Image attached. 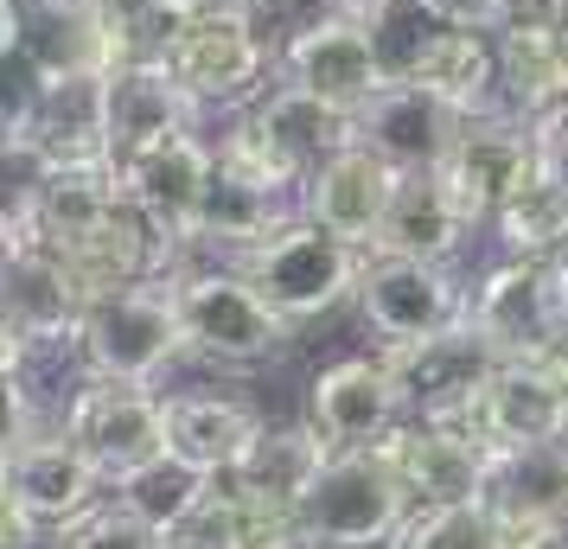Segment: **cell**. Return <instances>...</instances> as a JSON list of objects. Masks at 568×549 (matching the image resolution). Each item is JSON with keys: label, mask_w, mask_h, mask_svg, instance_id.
I'll use <instances>...</instances> for the list:
<instances>
[{"label": "cell", "mask_w": 568, "mask_h": 549, "mask_svg": "<svg viewBox=\"0 0 568 549\" xmlns=\"http://www.w3.org/2000/svg\"><path fill=\"white\" fill-rule=\"evenodd\" d=\"M154 52L173 64V78L192 90L199 109H250L268 90V32H262L250 0H224L205 13L166 20V32L154 39Z\"/></svg>", "instance_id": "cell-1"}, {"label": "cell", "mask_w": 568, "mask_h": 549, "mask_svg": "<svg viewBox=\"0 0 568 549\" xmlns=\"http://www.w3.org/2000/svg\"><path fill=\"white\" fill-rule=\"evenodd\" d=\"M415 511V492L384 447H333L313 492L301 498V530L313 549H377L396 543Z\"/></svg>", "instance_id": "cell-2"}, {"label": "cell", "mask_w": 568, "mask_h": 549, "mask_svg": "<svg viewBox=\"0 0 568 549\" xmlns=\"http://www.w3.org/2000/svg\"><path fill=\"white\" fill-rule=\"evenodd\" d=\"M364 262H371V250L345 243L338 231L313 224V217H287L275 236H262L256 250H243L236 268L256 282V294L275 314L301 326V319L333 314L345 294H358Z\"/></svg>", "instance_id": "cell-3"}, {"label": "cell", "mask_w": 568, "mask_h": 549, "mask_svg": "<svg viewBox=\"0 0 568 549\" xmlns=\"http://www.w3.org/2000/svg\"><path fill=\"white\" fill-rule=\"evenodd\" d=\"M83 365L103 384H154L160 370L185 352V319H180V294L173 275L166 282H134L122 294H103L83 307L78 326Z\"/></svg>", "instance_id": "cell-4"}, {"label": "cell", "mask_w": 568, "mask_h": 549, "mask_svg": "<svg viewBox=\"0 0 568 549\" xmlns=\"http://www.w3.org/2000/svg\"><path fill=\"white\" fill-rule=\"evenodd\" d=\"M466 319L498 358H556L568 345V256H505L466 294Z\"/></svg>", "instance_id": "cell-5"}, {"label": "cell", "mask_w": 568, "mask_h": 549, "mask_svg": "<svg viewBox=\"0 0 568 549\" xmlns=\"http://www.w3.org/2000/svg\"><path fill=\"white\" fill-rule=\"evenodd\" d=\"M166 275L180 294L185 345L217 365H262L294 333V319L275 314L243 268H166Z\"/></svg>", "instance_id": "cell-6"}, {"label": "cell", "mask_w": 568, "mask_h": 549, "mask_svg": "<svg viewBox=\"0 0 568 549\" xmlns=\"http://www.w3.org/2000/svg\"><path fill=\"white\" fill-rule=\"evenodd\" d=\"M537 160H542L537 122H524L511 109H491V115H466L435 173L454 192V205L466 211V224L479 231V224L498 217V205L511 199L517 185L537 173Z\"/></svg>", "instance_id": "cell-7"}, {"label": "cell", "mask_w": 568, "mask_h": 549, "mask_svg": "<svg viewBox=\"0 0 568 549\" xmlns=\"http://www.w3.org/2000/svg\"><path fill=\"white\" fill-rule=\"evenodd\" d=\"M282 78L301 83V90H313V96H326V103L352 109L358 115L389 78L384 52H377V32H371V20H358V13H313V20H301V27L282 39Z\"/></svg>", "instance_id": "cell-8"}, {"label": "cell", "mask_w": 568, "mask_h": 549, "mask_svg": "<svg viewBox=\"0 0 568 549\" xmlns=\"http://www.w3.org/2000/svg\"><path fill=\"white\" fill-rule=\"evenodd\" d=\"M358 314L377 333V345H415L435 339L466 319V294L447 275V262H415V256H371L358 282Z\"/></svg>", "instance_id": "cell-9"}, {"label": "cell", "mask_w": 568, "mask_h": 549, "mask_svg": "<svg viewBox=\"0 0 568 549\" xmlns=\"http://www.w3.org/2000/svg\"><path fill=\"white\" fill-rule=\"evenodd\" d=\"M384 358H389V370L403 377L409 416H422V421H473V409H479V396H486V384H491V370L505 365V358L479 339L473 319L447 326L435 339L389 345Z\"/></svg>", "instance_id": "cell-10"}, {"label": "cell", "mask_w": 568, "mask_h": 549, "mask_svg": "<svg viewBox=\"0 0 568 549\" xmlns=\"http://www.w3.org/2000/svg\"><path fill=\"white\" fill-rule=\"evenodd\" d=\"M122 173V192L134 199V211L166 236V250L180 256L192 231H199V211H205V192L217 180V141H205L199 129L173 134V141H160L148 154H134L129 166H115Z\"/></svg>", "instance_id": "cell-11"}, {"label": "cell", "mask_w": 568, "mask_h": 549, "mask_svg": "<svg viewBox=\"0 0 568 549\" xmlns=\"http://www.w3.org/2000/svg\"><path fill=\"white\" fill-rule=\"evenodd\" d=\"M498 96L537 129L568 109V7L524 0L511 27H498Z\"/></svg>", "instance_id": "cell-12"}, {"label": "cell", "mask_w": 568, "mask_h": 549, "mask_svg": "<svg viewBox=\"0 0 568 549\" xmlns=\"http://www.w3.org/2000/svg\"><path fill=\"white\" fill-rule=\"evenodd\" d=\"M205 109L192 103V90L173 78V64L160 52H141L109 71V103H103V134H109V166H129L173 134L199 129Z\"/></svg>", "instance_id": "cell-13"}, {"label": "cell", "mask_w": 568, "mask_h": 549, "mask_svg": "<svg viewBox=\"0 0 568 549\" xmlns=\"http://www.w3.org/2000/svg\"><path fill=\"white\" fill-rule=\"evenodd\" d=\"M64 435L109 472V486L122 472L148 467L154 454H166V396H154L148 384H90L64 416Z\"/></svg>", "instance_id": "cell-14"}, {"label": "cell", "mask_w": 568, "mask_h": 549, "mask_svg": "<svg viewBox=\"0 0 568 549\" xmlns=\"http://www.w3.org/2000/svg\"><path fill=\"white\" fill-rule=\"evenodd\" d=\"M307 409L333 447H384L409 421V396L389 358H338L313 377Z\"/></svg>", "instance_id": "cell-15"}, {"label": "cell", "mask_w": 568, "mask_h": 549, "mask_svg": "<svg viewBox=\"0 0 568 549\" xmlns=\"http://www.w3.org/2000/svg\"><path fill=\"white\" fill-rule=\"evenodd\" d=\"M486 447L568 441V384L549 358H505L466 421Z\"/></svg>", "instance_id": "cell-16"}, {"label": "cell", "mask_w": 568, "mask_h": 549, "mask_svg": "<svg viewBox=\"0 0 568 549\" xmlns=\"http://www.w3.org/2000/svg\"><path fill=\"white\" fill-rule=\"evenodd\" d=\"M103 486H109V472L97 467L64 428L7 447V492L20 498L45 530H64V523H78L83 511H97V505H103Z\"/></svg>", "instance_id": "cell-17"}, {"label": "cell", "mask_w": 568, "mask_h": 549, "mask_svg": "<svg viewBox=\"0 0 568 549\" xmlns=\"http://www.w3.org/2000/svg\"><path fill=\"white\" fill-rule=\"evenodd\" d=\"M243 115H250V129L268 141V154L282 160L301 185H307L333 154H345V148L358 141V115H352V109L326 103V96H313V90H301V83H287V78L268 83Z\"/></svg>", "instance_id": "cell-18"}, {"label": "cell", "mask_w": 568, "mask_h": 549, "mask_svg": "<svg viewBox=\"0 0 568 549\" xmlns=\"http://www.w3.org/2000/svg\"><path fill=\"white\" fill-rule=\"evenodd\" d=\"M460 122H466V115L440 103L428 83L396 78V83H384V90L358 109V141L371 148V154H384L396 173H428V166L447 160Z\"/></svg>", "instance_id": "cell-19"}, {"label": "cell", "mask_w": 568, "mask_h": 549, "mask_svg": "<svg viewBox=\"0 0 568 549\" xmlns=\"http://www.w3.org/2000/svg\"><path fill=\"white\" fill-rule=\"evenodd\" d=\"M384 454L396 460L403 486L415 492V505H460V498L486 492V460L491 447L466 428V421H422L409 416L384 441Z\"/></svg>", "instance_id": "cell-20"}, {"label": "cell", "mask_w": 568, "mask_h": 549, "mask_svg": "<svg viewBox=\"0 0 568 549\" xmlns=\"http://www.w3.org/2000/svg\"><path fill=\"white\" fill-rule=\"evenodd\" d=\"M396 180H403V173H396L384 154H371L364 141H352L345 154H333L307 180V192H301V217H313V224L338 231L345 243L371 250V236H377L389 199H396Z\"/></svg>", "instance_id": "cell-21"}, {"label": "cell", "mask_w": 568, "mask_h": 549, "mask_svg": "<svg viewBox=\"0 0 568 549\" xmlns=\"http://www.w3.org/2000/svg\"><path fill=\"white\" fill-rule=\"evenodd\" d=\"M166 543L173 549H313L294 505L256 498V492H243V486H231V479H217L211 498Z\"/></svg>", "instance_id": "cell-22"}, {"label": "cell", "mask_w": 568, "mask_h": 549, "mask_svg": "<svg viewBox=\"0 0 568 549\" xmlns=\"http://www.w3.org/2000/svg\"><path fill=\"white\" fill-rule=\"evenodd\" d=\"M268 421L231 390H173L166 396V447L185 454L192 467L205 472H236L243 467V454L256 447V435Z\"/></svg>", "instance_id": "cell-23"}, {"label": "cell", "mask_w": 568, "mask_h": 549, "mask_svg": "<svg viewBox=\"0 0 568 549\" xmlns=\"http://www.w3.org/2000/svg\"><path fill=\"white\" fill-rule=\"evenodd\" d=\"M466 211L454 205V192L440 185V173H403L396 199H389L384 224L371 236V256H415V262H447L466 243Z\"/></svg>", "instance_id": "cell-24"}, {"label": "cell", "mask_w": 568, "mask_h": 549, "mask_svg": "<svg viewBox=\"0 0 568 549\" xmlns=\"http://www.w3.org/2000/svg\"><path fill=\"white\" fill-rule=\"evenodd\" d=\"M83 288L45 243H13L7 250V339H45V333H78Z\"/></svg>", "instance_id": "cell-25"}, {"label": "cell", "mask_w": 568, "mask_h": 549, "mask_svg": "<svg viewBox=\"0 0 568 549\" xmlns=\"http://www.w3.org/2000/svg\"><path fill=\"white\" fill-rule=\"evenodd\" d=\"M409 83H428L447 109L460 115H491L505 109L498 96V32H479V27H447L428 45V58L415 64Z\"/></svg>", "instance_id": "cell-26"}, {"label": "cell", "mask_w": 568, "mask_h": 549, "mask_svg": "<svg viewBox=\"0 0 568 549\" xmlns=\"http://www.w3.org/2000/svg\"><path fill=\"white\" fill-rule=\"evenodd\" d=\"M326 460H333V441L313 421H294V428H262L256 447L243 454V467L224 472V479L243 486V492L275 498V505H294L301 511V498L313 492V479H320Z\"/></svg>", "instance_id": "cell-27"}, {"label": "cell", "mask_w": 568, "mask_h": 549, "mask_svg": "<svg viewBox=\"0 0 568 549\" xmlns=\"http://www.w3.org/2000/svg\"><path fill=\"white\" fill-rule=\"evenodd\" d=\"M491 511H530V518H568V441L491 447L486 492Z\"/></svg>", "instance_id": "cell-28"}, {"label": "cell", "mask_w": 568, "mask_h": 549, "mask_svg": "<svg viewBox=\"0 0 568 549\" xmlns=\"http://www.w3.org/2000/svg\"><path fill=\"white\" fill-rule=\"evenodd\" d=\"M491 231L505 256H568V180L549 160H537V173L498 205Z\"/></svg>", "instance_id": "cell-29"}, {"label": "cell", "mask_w": 568, "mask_h": 549, "mask_svg": "<svg viewBox=\"0 0 568 549\" xmlns=\"http://www.w3.org/2000/svg\"><path fill=\"white\" fill-rule=\"evenodd\" d=\"M211 486H217V472H205V467H192L185 454H154L148 467H134V472H122L115 479V505H129L141 523H154V530H180L199 505L211 498Z\"/></svg>", "instance_id": "cell-30"}, {"label": "cell", "mask_w": 568, "mask_h": 549, "mask_svg": "<svg viewBox=\"0 0 568 549\" xmlns=\"http://www.w3.org/2000/svg\"><path fill=\"white\" fill-rule=\"evenodd\" d=\"M447 27H454V20L440 13L435 0H389V7L371 13V32H377V52H384L389 78H415V64L428 58V45H435Z\"/></svg>", "instance_id": "cell-31"}, {"label": "cell", "mask_w": 568, "mask_h": 549, "mask_svg": "<svg viewBox=\"0 0 568 549\" xmlns=\"http://www.w3.org/2000/svg\"><path fill=\"white\" fill-rule=\"evenodd\" d=\"M389 549H491V505L460 498V505H415L403 537Z\"/></svg>", "instance_id": "cell-32"}, {"label": "cell", "mask_w": 568, "mask_h": 549, "mask_svg": "<svg viewBox=\"0 0 568 549\" xmlns=\"http://www.w3.org/2000/svg\"><path fill=\"white\" fill-rule=\"evenodd\" d=\"M58 549H173V543H166V530L134 518L129 505H97L78 523H64Z\"/></svg>", "instance_id": "cell-33"}, {"label": "cell", "mask_w": 568, "mask_h": 549, "mask_svg": "<svg viewBox=\"0 0 568 549\" xmlns=\"http://www.w3.org/2000/svg\"><path fill=\"white\" fill-rule=\"evenodd\" d=\"M568 518H530V511H491V549H556Z\"/></svg>", "instance_id": "cell-34"}, {"label": "cell", "mask_w": 568, "mask_h": 549, "mask_svg": "<svg viewBox=\"0 0 568 549\" xmlns=\"http://www.w3.org/2000/svg\"><path fill=\"white\" fill-rule=\"evenodd\" d=\"M435 7L454 20V27H479V32L511 27L517 13H524V0H435Z\"/></svg>", "instance_id": "cell-35"}, {"label": "cell", "mask_w": 568, "mask_h": 549, "mask_svg": "<svg viewBox=\"0 0 568 549\" xmlns=\"http://www.w3.org/2000/svg\"><path fill=\"white\" fill-rule=\"evenodd\" d=\"M39 530H45V523L7 492V518H0V537H7V543H0V549H39Z\"/></svg>", "instance_id": "cell-36"}, {"label": "cell", "mask_w": 568, "mask_h": 549, "mask_svg": "<svg viewBox=\"0 0 568 549\" xmlns=\"http://www.w3.org/2000/svg\"><path fill=\"white\" fill-rule=\"evenodd\" d=\"M537 141H542V160H549V166H556V173L568 180V109H562V115H549V122H542V129H537Z\"/></svg>", "instance_id": "cell-37"}, {"label": "cell", "mask_w": 568, "mask_h": 549, "mask_svg": "<svg viewBox=\"0 0 568 549\" xmlns=\"http://www.w3.org/2000/svg\"><path fill=\"white\" fill-rule=\"evenodd\" d=\"M160 20H185V13H205V7H224V0H148Z\"/></svg>", "instance_id": "cell-38"}, {"label": "cell", "mask_w": 568, "mask_h": 549, "mask_svg": "<svg viewBox=\"0 0 568 549\" xmlns=\"http://www.w3.org/2000/svg\"><path fill=\"white\" fill-rule=\"evenodd\" d=\"M313 7H326V13H358V20H371L377 7H389V0H313Z\"/></svg>", "instance_id": "cell-39"}, {"label": "cell", "mask_w": 568, "mask_h": 549, "mask_svg": "<svg viewBox=\"0 0 568 549\" xmlns=\"http://www.w3.org/2000/svg\"><path fill=\"white\" fill-rule=\"evenodd\" d=\"M556 549H568V537H562V543H556Z\"/></svg>", "instance_id": "cell-40"}, {"label": "cell", "mask_w": 568, "mask_h": 549, "mask_svg": "<svg viewBox=\"0 0 568 549\" xmlns=\"http://www.w3.org/2000/svg\"><path fill=\"white\" fill-rule=\"evenodd\" d=\"M556 7H568V0H556Z\"/></svg>", "instance_id": "cell-41"}]
</instances>
